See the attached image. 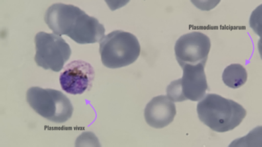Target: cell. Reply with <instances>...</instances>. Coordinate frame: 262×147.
I'll return each instance as SVG.
<instances>
[{"label":"cell","mask_w":262,"mask_h":147,"mask_svg":"<svg viewBox=\"0 0 262 147\" xmlns=\"http://www.w3.org/2000/svg\"><path fill=\"white\" fill-rule=\"evenodd\" d=\"M196 111L203 124L219 133L237 128L247 115L241 104L214 93L205 95L199 102Z\"/></svg>","instance_id":"cell-1"},{"label":"cell","mask_w":262,"mask_h":147,"mask_svg":"<svg viewBox=\"0 0 262 147\" xmlns=\"http://www.w3.org/2000/svg\"><path fill=\"white\" fill-rule=\"evenodd\" d=\"M99 51L102 64L117 69L134 63L140 55L141 46L135 35L116 30L100 41Z\"/></svg>","instance_id":"cell-2"},{"label":"cell","mask_w":262,"mask_h":147,"mask_svg":"<svg viewBox=\"0 0 262 147\" xmlns=\"http://www.w3.org/2000/svg\"><path fill=\"white\" fill-rule=\"evenodd\" d=\"M26 100L36 113L50 121L63 124L73 115V104L57 90L32 87L27 91Z\"/></svg>","instance_id":"cell-3"},{"label":"cell","mask_w":262,"mask_h":147,"mask_svg":"<svg viewBox=\"0 0 262 147\" xmlns=\"http://www.w3.org/2000/svg\"><path fill=\"white\" fill-rule=\"evenodd\" d=\"M36 45L35 61L45 69L59 72L70 59L71 49L60 36L46 32H38L34 39Z\"/></svg>","instance_id":"cell-4"},{"label":"cell","mask_w":262,"mask_h":147,"mask_svg":"<svg viewBox=\"0 0 262 147\" xmlns=\"http://www.w3.org/2000/svg\"><path fill=\"white\" fill-rule=\"evenodd\" d=\"M210 38L202 32L184 34L178 39L174 47L176 60L182 67L186 64L206 65L210 53Z\"/></svg>","instance_id":"cell-5"},{"label":"cell","mask_w":262,"mask_h":147,"mask_svg":"<svg viewBox=\"0 0 262 147\" xmlns=\"http://www.w3.org/2000/svg\"><path fill=\"white\" fill-rule=\"evenodd\" d=\"M95 77L94 67L82 60L71 61L59 76L61 89L71 95H81L91 89Z\"/></svg>","instance_id":"cell-6"},{"label":"cell","mask_w":262,"mask_h":147,"mask_svg":"<svg viewBox=\"0 0 262 147\" xmlns=\"http://www.w3.org/2000/svg\"><path fill=\"white\" fill-rule=\"evenodd\" d=\"M83 12L79 7L71 4H55L47 9L44 19L53 34L68 36L76 20Z\"/></svg>","instance_id":"cell-7"},{"label":"cell","mask_w":262,"mask_h":147,"mask_svg":"<svg viewBox=\"0 0 262 147\" xmlns=\"http://www.w3.org/2000/svg\"><path fill=\"white\" fill-rule=\"evenodd\" d=\"M204 67L202 63L186 64L182 67L183 75L180 79V85L182 94L186 100L200 101L206 95L208 87Z\"/></svg>","instance_id":"cell-8"},{"label":"cell","mask_w":262,"mask_h":147,"mask_svg":"<svg viewBox=\"0 0 262 147\" xmlns=\"http://www.w3.org/2000/svg\"><path fill=\"white\" fill-rule=\"evenodd\" d=\"M176 115L175 104L166 95L152 98L145 106V121L153 128H165L173 122Z\"/></svg>","instance_id":"cell-9"},{"label":"cell","mask_w":262,"mask_h":147,"mask_svg":"<svg viewBox=\"0 0 262 147\" xmlns=\"http://www.w3.org/2000/svg\"><path fill=\"white\" fill-rule=\"evenodd\" d=\"M105 29L97 18L83 14L78 17L71 32L68 35L69 38L80 44L100 42L104 38Z\"/></svg>","instance_id":"cell-10"},{"label":"cell","mask_w":262,"mask_h":147,"mask_svg":"<svg viewBox=\"0 0 262 147\" xmlns=\"http://www.w3.org/2000/svg\"><path fill=\"white\" fill-rule=\"evenodd\" d=\"M248 74L243 65L238 63L229 65L223 71L222 79L227 87L237 89L245 85L247 81Z\"/></svg>","instance_id":"cell-11"},{"label":"cell","mask_w":262,"mask_h":147,"mask_svg":"<svg viewBox=\"0 0 262 147\" xmlns=\"http://www.w3.org/2000/svg\"><path fill=\"white\" fill-rule=\"evenodd\" d=\"M167 97L172 102H180L185 101V97L182 94L180 79L172 81L167 87Z\"/></svg>","instance_id":"cell-12"}]
</instances>
